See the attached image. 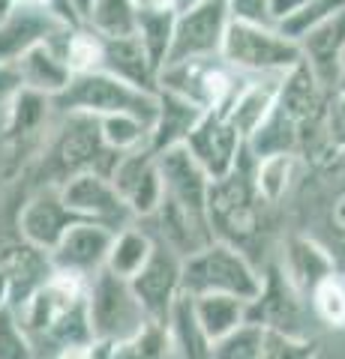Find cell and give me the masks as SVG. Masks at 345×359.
<instances>
[{
  "label": "cell",
  "instance_id": "cell-23",
  "mask_svg": "<svg viewBox=\"0 0 345 359\" xmlns=\"http://www.w3.org/2000/svg\"><path fill=\"white\" fill-rule=\"evenodd\" d=\"M285 78V75H282ZM282 78H247V84L237 90V96L231 99V105L226 108V117L231 120V126L237 129L243 141H249V135L271 117V111L280 102V87Z\"/></svg>",
  "mask_w": 345,
  "mask_h": 359
},
{
  "label": "cell",
  "instance_id": "cell-16",
  "mask_svg": "<svg viewBox=\"0 0 345 359\" xmlns=\"http://www.w3.org/2000/svg\"><path fill=\"white\" fill-rule=\"evenodd\" d=\"M70 25L48 6H13L0 15V63H15Z\"/></svg>",
  "mask_w": 345,
  "mask_h": 359
},
{
  "label": "cell",
  "instance_id": "cell-12",
  "mask_svg": "<svg viewBox=\"0 0 345 359\" xmlns=\"http://www.w3.org/2000/svg\"><path fill=\"white\" fill-rule=\"evenodd\" d=\"M108 180L136 222L150 219L157 212L162 201V177H160L157 156L150 153V147L124 153L117 165L111 168Z\"/></svg>",
  "mask_w": 345,
  "mask_h": 359
},
{
  "label": "cell",
  "instance_id": "cell-30",
  "mask_svg": "<svg viewBox=\"0 0 345 359\" xmlns=\"http://www.w3.org/2000/svg\"><path fill=\"white\" fill-rule=\"evenodd\" d=\"M136 36L141 39L148 57L157 69L165 66L171 48V33H174V13L171 9H136Z\"/></svg>",
  "mask_w": 345,
  "mask_h": 359
},
{
  "label": "cell",
  "instance_id": "cell-11",
  "mask_svg": "<svg viewBox=\"0 0 345 359\" xmlns=\"http://www.w3.org/2000/svg\"><path fill=\"white\" fill-rule=\"evenodd\" d=\"M183 147L210 180H219L240 162V156L247 153V141L231 126L226 111H204V117L189 132Z\"/></svg>",
  "mask_w": 345,
  "mask_h": 359
},
{
  "label": "cell",
  "instance_id": "cell-7",
  "mask_svg": "<svg viewBox=\"0 0 345 359\" xmlns=\"http://www.w3.org/2000/svg\"><path fill=\"white\" fill-rule=\"evenodd\" d=\"M243 84L247 75L235 72L222 57L171 63L160 69V90H171L204 111H226Z\"/></svg>",
  "mask_w": 345,
  "mask_h": 359
},
{
  "label": "cell",
  "instance_id": "cell-41",
  "mask_svg": "<svg viewBox=\"0 0 345 359\" xmlns=\"http://www.w3.org/2000/svg\"><path fill=\"white\" fill-rule=\"evenodd\" d=\"M330 120H345V60H342L339 81L333 87V117Z\"/></svg>",
  "mask_w": 345,
  "mask_h": 359
},
{
  "label": "cell",
  "instance_id": "cell-2",
  "mask_svg": "<svg viewBox=\"0 0 345 359\" xmlns=\"http://www.w3.org/2000/svg\"><path fill=\"white\" fill-rule=\"evenodd\" d=\"M181 290L186 297L226 294L252 302L261 290V266L235 243L214 240L202 252L183 257Z\"/></svg>",
  "mask_w": 345,
  "mask_h": 359
},
{
  "label": "cell",
  "instance_id": "cell-13",
  "mask_svg": "<svg viewBox=\"0 0 345 359\" xmlns=\"http://www.w3.org/2000/svg\"><path fill=\"white\" fill-rule=\"evenodd\" d=\"M304 297L292 287V282L282 276L280 264L261 269V290L249 302L247 323H255L261 330H280L292 335H306L304 323Z\"/></svg>",
  "mask_w": 345,
  "mask_h": 359
},
{
  "label": "cell",
  "instance_id": "cell-37",
  "mask_svg": "<svg viewBox=\"0 0 345 359\" xmlns=\"http://www.w3.org/2000/svg\"><path fill=\"white\" fill-rule=\"evenodd\" d=\"M214 359H261V327L243 323L226 339L214 341Z\"/></svg>",
  "mask_w": 345,
  "mask_h": 359
},
{
  "label": "cell",
  "instance_id": "cell-32",
  "mask_svg": "<svg viewBox=\"0 0 345 359\" xmlns=\"http://www.w3.org/2000/svg\"><path fill=\"white\" fill-rule=\"evenodd\" d=\"M309 311L315 314V320H321L330 330H345V276L333 273L327 278L309 290L306 297Z\"/></svg>",
  "mask_w": 345,
  "mask_h": 359
},
{
  "label": "cell",
  "instance_id": "cell-27",
  "mask_svg": "<svg viewBox=\"0 0 345 359\" xmlns=\"http://www.w3.org/2000/svg\"><path fill=\"white\" fill-rule=\"evenodd\" d=\"M193 299V311L198 318V327L204 330L210 341L226 339L228 332H235L237 327L247 323L249 302L226 294H204V297H189Z\"/></svg>",
  "mask_w": 345,
  "mask_h": 359
},
{
  "label": "cell",
  "instance_id": "cell-14",
  "mask_svg": "<svg viewBox=\"0 0 345 359\" xmlns=\"http://www.w3.org/2000/svg\"><path fill=\"white\" fill-rule=\"evenodd\" d=\"M72 222L79 219L63 207L58 186H37L25 198V204L18 207L15 231H18V240L37 245L42 252H51Z\"/></svg>",
  "mask_w": 345,
  "mask_h": 359
},
{
  "label": "cell",
  "instance_id": "cell-1",
  "mask_svg": "<svg viewBox=\"0 0 345 359\" xmlns=\"http://www.w3.org/2000/svg\"><path fill=\"white\" fill-rule=\"evenodd\" d=\"M60 126L46 141L37 159V186H60L75 174L96 171L111 174L120 156L105 147L99 135V120L87 114H60ZM33 186V189H37Z\"/></svg>",
  "mask_w": 345,
  "mask_h": 359
},
{
  "label": "cell",
  "instance_id": "cell-26",
  "mask_svg": "<svg viewBox=\"0 0 345 359\" xmlns=\"http://www.w3.org/2000/svg\"><path fill=\"white\" fill-rule=\"evenodd\" d=\"M153 243L157 240H153V233L148 231L144 222H132V224H126V228L115 231V240H111V249H108V257H105V269L129 282V278L148 264V257L153 252Z\"/></svg>",
  "mask_w": 345,
  "mask_h": 359
},
{
  "label": "cell",
  "instance_id": "cell-39",
  "mask_svg": "<svg viewBox=\"0 0 345 359\" xmlns=\"http://www.w3.org/2000/svg\"><path fill=\"white\" fill-rule=\"evenodd\" d=\"M231 21L247 25H273L271 21V0H226Z\"/></svg>",
  "mask_w": 345,
  "mask_h": 359
},
{
  "label": "cell",
  "instance_id": "cell-24",
  "mask_svg": "<svg viewBox=\"0 0 345 359\" xmlns=\"http://www.w3.org/2000/svg\"><path fill=\"white\" fill-rule=\"evenodd\" d=\"M15 69L21 75V87L33 90V93H42L48 99L58 96L72 78L70 66H66L60 51L51 42L37 45L33 51H27L21 60H15Z\"/></svg>",
  "mask_w": 345,
  "mask_h": 359
},
{
  "label": "cell",
  "instance_id": "cell-36",
  "mask_svg": "<svg viewBox=\"0 0 345 359\" xmlns=\"http://www.w3.org/2000/svg\"><path fill=\"white\" fill-rule=\"evenodd\" d=\"M318 339L292 335L280 330H261V359H315Z\"/></svg>",
  "mask_w": 345,
  "mask_h": 359
},
{
  "label": "cell",
  "instance_id": "cell-42",
  "mask_svg": "<svg viewBox=\"0 0 345 359\" xmlns=\"http://www.w3.org/2000/svg\"><path fill=\"white\" fill-rule=\"evenodd\" d=\"M0 309H13V278L0 266Z\"/></svg>",
  "mask_w": 345,
  "mask_h": 359
},
{
  "label": "cell",
  "instance_id": "cell-31",
  "mask_svg": "<svg viewBox=\"0 0 345 359\" xmlns=\"http://www.w3.org/2000/svg\"><path fill=\"white\" fill-rule=\"evenodd\" d=\"M99 135H103L105 147L111 153L124 156V153L148 147L150 123L136 114H108V117H99Z\"/></svg>",
  "mask_w": 345,
  "mask_h": 359
},
{
  "label": "cell",
  "instance_id": "cell-3",
  "mask_svg": "<svg viewBox=\"0 0 345 359\" xmlns=\"http://www.w3.org/2000/svg\"><path fill=\"white\" fill-rule=\"evenodd\" d=\"M264 207L267 204L259 198L255 183H252V156L249 153H243L240 162L231 168L226 177L210 183L207 219H210V228H214L216 240L235 243L243 249V245L261 231Z\"/></svg>",
  "mask_w": 345,
  "mask_h": 359
},
{
  "label": "cell",
  "instance_id": "cell-25",
  "mask_svg": "<svg viewBox=\"0 0 345 359\" xmlns=\"http://www.w3.org/2000/svg\"><path fill=\"white\" fill-rule=\"evenodd\" d=\"M165 330H169L171 341V359H214V341L198 327L193 299L186 294L177 297L169 320H165Z\"/></svg>",
  "mask_w": 345,
  "mask_h": 359
},
{
  "label": "cell",
  "instance_id": "cell-28",
  "mask_svg": "<svg viewBox=\"0 0 345 359\" xmlns=\"http://www.w3.org/2000/svg\"><path fill=\"white\" fill-rule=\"evenodd\" d=\"M48 42L60 51V57L66 60L72 75L93 72L103 66V33L93 30L87 21L66 25L58 36H51Z\"/></svg>",
  "mask_w": 345,
  "mask_h": 359
},
{
  "label": "cell",
  "instance_id": "cell-45",
  "mask_svg": "<svg viewBox=\"0 0 345 359\" xmlns=\"http://www.w3.org/2000/svg\"><path fill=\"white\" fill-rule=\"evenodd\" d=\"M189 4H195V0H174V9H177V13H181V9H186Z\"/></svg>",
  "mask_w": 345,
  "mask_h": 359
},
{
  "label": "cell",
  "instance_id": "cell-9",
  "mask_svg": "<svg viewBox=\"0 0 345 359\" xmlns=\"http://www.w3.org/2000/svg\"><path fill=\"white\" fill-rule=\"evenodd\" d=\"M181 273H183V257L174 255L169 245L153 243V252L148 257V264L129 278L132 294H136L144 318H148L150 323H162L165 327V320H169L177 297L183 294L181 290Z\"/></svg>",
  "mask_w": 345,
  "mask_h": 359
},
{
  "label": "cell",
  "instance_id": "cell-29",
  "mask_svg": "<svg viewBox=\"0 0 345 359\" xmlns=\"http://www.w3.org/2000/svg\"><path fill=\"white\" fill-rule=\"evenodd\" d=\"M300 156L297 153H273L252 159V183L255 192L267 207H276L280 201L292 192L294 180H297Z\"/></svg>",
  "mask_w": 345,
  "mask_h": 359
},
{
  "label": "cell",
  "instance_id": "cell-6",
  "mask_svg": "<svg viewBox=\"0 0 345 359\" xmlns=\"http://www.w3.org/2000/svg\"><path fill=\"white\" fill-rule=\"evenodd\" d=\"M84 309H87V323H91L93 339H105L115 344L132 339L144 323H150L144 318L129 282L108 273L105 266L96 276L87 278Z\"/></svg>",
  "mask_w": 345,
  "mask_h": 359
},
{
  "label": "cell",
  "instance_id": "cell-34",
  "mask_svg": "<svg viewBox=\"0 0 345 359\" xmlns=\"http://www.w3.org/2000/svg\"><path fill=\"white\" fill-rule=\"evenodd\" d=\"M84 21L103 36H124L136 30V4L132 0H93L91 15Z\"/></svg>",
  "mask_w": 345,
  "mask_h": 359
},
{
  "label": "cell",
  "instance_id": "cell-44",
  "mask_svg": "<svg viewBox=\"0 0 345 359\" xmlns=\"http://www.w3.org/2000/svg\"><path fill=\"white\" fill-rule=\"evenodd\" d=\"M70 6L75 9V15H79L82 21L91 15V6H93V0H70Z\"/></svg>",
  "mask_w": 345,
  "mask_h": 359
},
{
  "label": "cell",
  "instance_id": "cell-18",
  "mask_svg": "<svg viewBox=\"0 0 345 359\" xmlns=\"http://www.w3.org/2000/svg\"><path fill=\"white\" fill-rule=\"evenodd\" d=\"M280 269L304 299L309 297V290H313L321 278L339 273L333 255L327 252V245L315 240L313 233H292V237L285 240Z\"/></svg>",
  "mask_w": 345,
  "mask_h": 359
},
{
  "label": "cell",
  "instance_id": "cell-19",
  "mask_svg": "<svg viewBox=\"0 0 345 359\" xmlns=\"http://www.w3.org/2000/svg\"><path fill=\"white\" fill-rule=\"evenodd\" d=\"M51 114H58L51 105L48 96L42 93H33V90H18V96L13 99L9 105V114L4 123V135L6 141L13 144L15 156L18 153H27L30 147H46L48 141V120Z\"/></svg>",
  "mask_w": 345,
  "mask_h": 359
},
{
  "label": "cell",
  "instance_id": "cell-33",
  "mask_svg": "<svg viewBox=\"0 0 345 359\" xmlns=\"http://www.w3.org/2000/svg\"><path fill=\"white\" fill-rule=\"evenodd\" d=\"M111 359H171L169 330L162 323H144L132 339L115 344Z\"/></svg>",
  "mask_w": 345,
  "mask_h": 359
},
{
  "label": "cell",
  "instance_id": "cell-5",
  "mask_svg": "<svg viewBox=\"0 0 345 359\" xmlns=\"http://www.w3.org/2000/svg\"><path fill=\"white\" fill-rule=\"evenodd\" d=\"M219 57L247 78H282L304 63V51H300V42L282 36L276 25L231 21Z\"/></svg>",
  "mask_w": 345,
  "mask_h": 359
},
{
  "label": "cell",
  "instance_id": "cell-35",
  "mask_svg": "<svg viewBox=\"0 0 345 359\" xmlns=\"http://www.w3.org/2000/svg\"><path fill=\"white\" fill-rule=\"evenodd\" d=\"M345 9V0H306V6L300 9V13H294L292 18H285L280 27L282 36L300 42L306 36V33H313L315 27H321L325 21H330L337 13H342Z\"/></svg>",
  "mask_w": 345,
  "mask_h": 359
},
{
  "label": "cell",
  "instance_id": "cell-21",
  "mask_svg": "<svg viewBox=\"0 0 345 359\" xmlns=\"http://www.w3.org/2000/svg\"><path fill=\"white\" fill-rule=\"evenodd\" d=\"M204 117V108H198L189 99L171 93V90H157V114L150 120V153H165L174 147H183L189 132Z\"/></svg>",
  "mask_w": 345,
  "mask_h": 359
},
{
  "label": "cell",
  "instance_id": "cell-8",
  "mask_svg": "<svg viewBox=\"0 0 345 359\" xmlns=\"http://www.w3.org/2000/svg\"><path fill=\"white\" fill-rule=\"evenodd\" d=\"M231 25L226 0H195L181 13H174V33L165 66L219 57L222 39Z\"/></svg>",
  "mask_w": 345,
  "mask_h": 359
},
{
  "label": "cell",
  "instance_id": "cell-20",
  "mask_svg": "<svg viewBox=\"0 0 345 359\" xmlns=\"http://www.w3.org/2000/svg\"><path fill=\"white\" fill-rule=\"evenodd\" d=\"M300 51H304V63L315 75V81L327 93H333L345 60V9L330 21H325L321 27H315L313 33H306L300 39Z\"/></svg>",
  "mask_w": 345,
  "mask_h": 359
},
{
  "label": "cell",
  "instance_id": "cell-4",
  "mask_svg": "<svg viewBox=\"0 0 345 359\" xmlns=\"http://www.w3.org/2000/svg\"><path fill=\"white\" fill-rule=\"evenodd\" d=\"M51 105L58 114H87L96 120L108 114H136L150 123L157 114V93L132 87L105 69H93L72 75Z\"/></svg>",
  "mask_w": 345,
  "mask_h": 359
},
{
  "label": "cell",
  "instance_id": "cell-15",
  "mask_svg": "<svg viewBox=\"0 0 345 359\" xmlns=\"http://www.w3.org/2000/svg\"><path fill=\"white\" fill-rule=\"evenodd\" d=\"M115 240V231L96 222H72L66 233L58 240V245L48 252L51 266L63 273L91 278L105 266V257Z\"/></svg>",
  "mask_w": 345,
  "mask_h": 359
},
{
  "label": "cell",
  "instance_id": "cell-40",
  "mask_svg": "<svg viewBox=\"0 0 345 359\" xmlns=\"http://www.w3.org/2000/svg\"><path fill=\"white\" fill-rule=\"evenodd\" d=\"M304 6H306V0H271V21L273 25H282L285 18H292Z\"/></svg>",
  "mask_w": 345,
  "mask_h": 359
},
{
  "label": "cell",
  "instance_id": "cell-43",
  "mask_svg": "<svg viewBox=\"0 0 345 359\" xmlns=\"http://www.w3.org/2000/svg\"><path fill=\"white\" fill-rule=\"evenodd\" d=\"M330 147L345 153V120H330Z\"/></svg>",
  "mask_w": 345,
  "mask_h": 359
},
{
  "label": "cell",
  "instance_id": "cell-10",
  "mask_svg": "<svg viewBox=\"0 0 345 359\" xmlns=\"http://www.w3.org/2000/svg\"><path fill=\"white\" fill-rule=\"evenodd\" d=\"M58 192H60L63 207L79 222H96L111 231H120L136 222L105 174H96V171L75 174L70 180H63L58 186Z\"/></svg>",
  "mask_w": 345,
  "mask_h": 359
},
{
  "label": "cell",
  "instance_id": "cell-17",
  "mask_svg": "<svg viewBox=\"0 0 345 359\" xmlns=\"http://www.w3.org/2000/svg\"><path fill=\"white\" fill-rule=\"evenodd\" d=\"M157 165L162 177V198L207 216V192L214 180L202 171V165L189 156V150L174 147V150L157 153Z\"/></svg>",
  "mask_w": 345,
  "mask_h": 359
},
{
  "label": "cell",
  "instance_id": "cell-38",
  "mask_svg": "<svg viewBox=\"0 0 345 359\" xmlns=\"http://www.w3.org/2000/svg\"><path fill=\"white\" fill-rule=\"evenodd\" d=\"M0 359H33V341L15 309H0Z\"/></svg>",
  "mask_w": 345,
  "mask_h": 359
},
{
  "label": "cell",
  "instance_id": "cell-22",
  "mask_svg": "<svg viewBox=\"0 0 345 359\" xmlns=\"http://www.w3.org/2000/svg\"><path fill=\"white\" fill-rule=\"evenodd\" d=\"M108 75L120 78L138 90H160V69L148 57L141 39L136 33H124V36H103V66Z\"/></svg>",
  "mask_w": 345,
  "mask_h": 359
}]
</instances>
